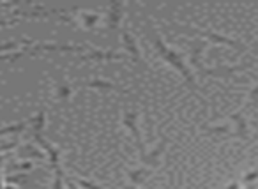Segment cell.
Returning <instances> with one entry per match:
<instances>
[{"mask_svg":"<svg viewBox=\"0 0 258 189\" xmlns=\"http://www.w3.org/2000/svg\"><path fill=\"white\" fill-rule=\"evenodd\" d=\"M68 185H69V189H78V187L75 185V182H73V180H68Z\"/></svg>","mask_w":258,"mask_h":189,"instance_id":"cell-15","label":"cell"},{"mask_svg":"<svg viewBox=\"0 0 258 189\" xmlns=\"http://www.w3.org/2000/svg\"><path fill=\"white\" fill-rule=\"evenodd\" d=\"M83 18V25L87 27V29H92L94 25H96L97 22H99V15H94V13H85V15H82Z\"/></svg>","mask_w":258,"mask_h":189,"instance_id":"cell-8","label":"cell"},{"mask_svg":"<svg viewBox=\"0 0 258 189\" xmlns=\"http://www.w3.org/2000/svg\"><path fill=\"white\" fill-rule=\"evenodd\" d=\"M76 182H78V184L82 185V187H85V189H104V187H101V185L94 184V182L87 180V178H82V177L76 178Z\"/></svg>","mask_w":258,"mask_h":189,"instance_id":"cell-9","label":"cell"},{"mask_svg":"<svg viewBox=\"0 0 258 189\" xmlns=\"http://www.w3.org/2000/svg\"><path fill=\"white\" fill-rule=\"evenodd\" d=\"M149 175H151V171H147L145 168H142V170H135L129 173V177H131V180H133V184H140L144 178H147Z\"/></svg>","mask_w":258,"mask_h":189,"instance_id":"cell-6","label":"cell"},{"mask_svg":"<svg viewBox=\"0 0 258 189\" xmlns=\"http://www.w3.org/2000/svg\"><path fill=\"white\" fill-rule=\"evenodd\" d=\"M246 189H258V184H256V182H253V184H247Z\"/></svg>","mask_w":258,"mask_h":189,"instance_id":"cell-14","label":"cell"},{"mask_svg":"<svg viewBox=\"0 0 258 189\" xmlns=\"http://www.w3.org/2000/svg\"><path fill=\"white\" fill-rule=\"evenodd\" d=\"M122 8H124V6L117 4V2H113V4L110 6V15H108V23H110V27L118 25V22H120V18H122Z\"/></svg>","mask_w":258,"mask_h":189,"instance_id":"cell-5","label":"cell"},{"mask_svg":"<svg viewBox=\"0 0 258 189\" xmlns=\"http://www.w3.org/2000/svg\"><path fill=\"white\" fill-rule=\"evenodd\" d=\"M249 101H251V104H256L258 103V85L249 92Z\"/></svg>","mask_w":258,"mask_h":189,"instance_id":"cell-12","label":"cell"},{"mask_svg":"<svg viewBox=\"0 0 258 189\" xmlns=\"http://www.w3.org/2000/svg\"><path fill=\"white\" fill-rule=\"evenodd\" d=\"M125 189H138V187H135V185H129V187H125Z\"/></svg>","mask_w":258,"mask_h":189,"instance_id":"cell-16","label":"cell"},{"mask_svg":"<svg viewBox=\"0 0 258 189\" xmlns=\"http://www.w3.org/2000/svg\"><path fill=\"white\" fill-rule=\"evenodd\" d=\"M53 189H64L62 187V171L57 168V175H55V185Z\"/></svg>","mask_w":258,"mask_h":189,"instance_id":"cell-11","label":"cell"},{"mask_svg":"<svg viewBox=\"0 0 258 189\" xmlns=\"http://www.w3.org/2000/svg\"><path fill=\"white\" fill-rule=\"evenodd\" d=\"M151 32H152V41H154L156 48H158V51L161 53V57L165 58L168 64H172L173 68H175L177 71H179L180 75L184 76V80H186L187 85L191 87V90H193V92H197L198 89H197V82H195V76H193V73L189 71V66H186L182 55L177 53L175 50H170V48L165 44V41H163L161 37H159L158 34L154 32V30H151Z\"/></svg>","mask_w":258,"mask_h":189,"instance_id":"cell-1","label":"cell"},{"mask_svg":"<svg viewBox=\"0 0 258 189\" xmlns=\"http://www.w3.org/2000/svg\"><path fill=\"white\" fill-rule=\"evenodd\" d=\"M124 125L129 129V131L133 133L135 140H137L138 149H140V156H144V154H145V147H144V142H142V135H140V131H138V125H137V122H135V115L125 113L124 115Z\"/></svg>","mask_w":258,"mask_h":189,"instance_id":"cell-4","label":"cell"},{"mask_svg":"<svg viewBox=\"0 0 258 189\" xmlns=\"http://www.w3.org/2000/svg\"><path fill=\"white\" fill-rule=\"evenodd\" d=\"M189 30H193V32L200 34L202 37H207V39H211V41H216V43L226 44V46H233V48H237V50H240V51H244V50H246V48H244L242 44L239 43V41H233V39H230V37H226V36H221V34H214V32H204V30H198V29H189Z\"/></svg>","mask_w":258,"mask_h":189,"instance_id":"cell-3","label":"cell"},{"mask_svg":"<svg viewBox=\"0 0 258 189\" xmlns=\"http://www.w3.org/2000/svg\"><path fill=\"white\" fill-rule=\"evenodd\" d=\"M87 85L92 87V89H113V90H117V87H115L111 82H106V80H92V82H89Z\"/></svg>","mask_w":258,"mask_h":189,"instance_id":"cell-7","label":"cell"},{"mask_svg":"<svg viewBox=\"0 0 258 189\" xmlns=\"http://www.w3.org/2000/svg\"><path fill=\"white\" fill-rule=\"evenodd\" d=\"M226 189H239V182H230V184L226 185Z\"/></svg>","mask_w":258,"mask_h":189,"instance_id":"cell-13","label":"cell"},{"mask_svg":"<svg viewBox=\"0 0 258 189\" xmlns=\"http://www.w3.org/2000/svg\"><path fill=\"white\" fill-rule=\"evenodd\" d=\"M122 43H124L125 51H127L129 55H133V58H135L137 64L147 68V64H145L144 58H142V53H140V48H138V44H137V39H135L127 30H122Z\"/></svg>","mask_w":258,"mask_h":189,"instance_id":"cell-2","label":"cell"},{"mask_svg":"<svg viewBox=\"0 0 258 189\" xmlns=\"http://www.w3.org/2000/svg\"><path fill=\"white\" fill-rule=\"evenodd\" d=\"M256 178H258V171H251V173L244 175V182H246V184H253Z\"/></svg>","mask_w":258,"mask_h":189,"instance_id":"cell-10","label":"cell"}]
</instances>
